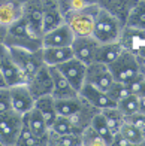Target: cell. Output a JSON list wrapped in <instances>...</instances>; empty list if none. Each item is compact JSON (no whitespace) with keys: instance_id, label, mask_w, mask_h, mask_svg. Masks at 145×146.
<instances>
[{"instance_id":"cell-11","label":"cell","mask_w":145,"mask_h":146,"mask_svg":"<svg viewBox=\"0 0 145 146\" xmlns=\"http://www.w3.org/2000/svg\"><path fill=\"white\" fill-rule=\"evenodd\" d=\"M99 45L100 43H99L91 35L90 36H75L70 48L74 51L75 58L81 60L85 64H90V63L94 61Z\"/></svg>"},{"instance_id":"cell-13","label":"cell","mask_w":145,"mask_h":146,"mask_svg":"<svg viewBox=\"0 0 145 146\" xmlns=\"http://www.w3.org/2000/svg\"><path fill=\"white\" fill-rule=\"evenodd\" d=\"M80 96L85 102H88L91 106H94L97 110H103V109L117 106V103L106 94V91L99 90V88L93 87L91 84H87V82H84V85L81 87Z\"/></svg>"},{"instance_id":"cell-32","label":"cell","mask_w":145,"mask_h":146,"mask_svg":"<svg viewBox=\"0 0 145 146\" xmlns=\"http://www.w3.org/2000/svg\"><path fill=\"white\" fill-rule=\"evenodd\" d=\"M117 108L121 110V113L124 116L139 112V102H138V96H135V94L126 96L124 98H121L120 102H117Z\"/></svg>"},{"instance_id":"cell-9","label":"cell","mask_w":145,"mask_h":146,"mask_svg":"<svg viewBox=\"0 0 145 146\" xmlns=\"http://www.w3.org/2000/svg\"><path fill=\"white\" fill-rule=\"evenodd\" d=\"M25 85L30 90L31 96L35 97V100L42 96H49L52 92V75L49 66L43 64L30 79H27Z\"/></svg>"},{"instance_id":"cell-28","label":"cell","mask_w":145,"mask_h":146,"mask_svg":"<svg viewBox=\"0 0 145 146\" xmlns=\"http://www.w3.org/2000/svg\"><path fill=\"white\" fill-rule=\"evenodd\" d=\"M90 125L97 131V134L105 140L106 146H111V142H112L114 133L111 131L109 125H108V122H106V119H105V116L102 115V112H100V110H99L97 113L93 116V119H91V124H90Z\"/></svg>"},{"instance_id":"cell-7","label":"cell","mask_w":145,"mask_h":146,"mask_svg":"<svg viewBox=\"0 0 145 146\" xmlns=\"http://www.w3.org/2000/svg\"><path fill=\"white\" fill-rule=\"evenodd\" d=\"M0 72L5 78L8 87H14V85L25 84V78L15 64L14 58H12L9 48L5 43L0 45Z\"/></svg>"},{"instance_id":"cell-24","label":"cell","mask_w":145,"mask_h":146,"mask_svg":"<svg viewBox=\"0 0 145 146\" xmlns=\"http://www.w3.org/2000/svg\"><path fill=\"white\" fill-rule=\"evenodd\" d=\"M21 15H23V5L14 3L11 0L0 3V24L5 25V27H9Z\"/></svg>"},{"instance_id":"cell-30","label":"cell","mask_w":145,"mask_h":146,"mask_svg":"<svg viewBox=\"0 0 145 146\" xmlns=\"http://www.w3.org/2000/svg\"><path fill=\"white\" fill-rule=\"evenodd\" d=\"M48 146H82L81 134H51L48 137Z\"/></svg>"},{"instance_id":"cell-25","label":"cell","mask_w":145,"mask_h":146,"mask_svg":"<svg viewBox=\"0 0 145 146\" xmlns=\"http://www.w3.org/2000/svg\"><path fill=\"white\" fill-rule=\"evenodd\" d=\"M84 106V98L81 96L72 97V98H58L55 100V109L57 113L61 116H74L81 110Z\"/></svg>"},{"instance_id":"cell-40","label":"cell","mask_w":145,"mask_h":146,"mask_svg":"<svg viewBox=\"0 0 145 146\" xmlns=\"http://www.w3.org/2000/svg\"><path fill=\"white\" fill-rule=\"evenodd\" d=\"M138 102H139V112L145 113V92L141 96H138Z\"/></svg>"},{"instance_id":"cell-43","label":"cell","mask_w":145,"mask_h":146,"mask_svg":"<svg viewBox=\"0 0 145 146\" xmlns=\"http://www.w3.org/2000/svg\"><path fill=\"white\" fill-rule=\"evenodd\" d=\"M5 87H8V84H6L5 78H3V75H2V72H0V88H5Z\"/></svg>"},{"instance_id":"cell-6","label":"cell","mask_w":145,"mask_h":146,"mask_svg":"<svg viewBox=\"0 0 145 146\" xmlns=\"http://www.w3.org/2000/svg\"><path fill=\"white\" fill-rule=\"evenodd\" d=\"M23 124V115L14 109L0 115V142L2 146H15L19 128Z\"/></svg>"},{"instance_id":"cell-31","label":"cell","mask_w":145,"mask_h":146,"mask_svg":"<svg viewBox=\"0 0 145 146\" xmlns=\"http://www.w3.org/2000/svg\"><path fill=\"white\" fill-rule=\"evenodd\" d=\"M120 133L132 143V146H144L145 145V134L139 128H136L133 124L126 121L123 124Z\"/></svg>"},{"instance_id":"cell-33","label":"cell","mask_w":145,"mask_h":146,"mask_svg":"<svg viewBox=\"0 0 145 146\" xmlns=\"http://www.w3.org/2000/svg\"><path fill=\"white\" fill-rule=\"evenodd\" d=\"M81 142H82V146H106L105 140L97 134V131L88 125L85 127L81 133Z\"/></svg>"},{"instance_id":"cell-20","label":"cell","mask_w":145,"mask_h":146,"mask_svg":"<svg viewBox=\"0 0 145 146\" xmlns=\"http://www.w3.org/2000/svg\"><path fill=\"white\" fill-rule=\"evenodd\" d=\"M27 116V121H29V125L30 128L33 130V133L41 137L42 140L45 142V145L48 146V137H49V127L47 121H45V118L42 116V113L39 112L36 108H33L29 113H25Z\"/></svg>"},{"instance_id":"cell-46","label":"cell","mask_w":145,"mask_h":146,"mask_svg":"<svg viewBox=\"0 0 145 146\" xmlns=\"http://www.w3.org/2000/svg\"><path fill=\"white\" fill-rule=\"evenodd\" d=\"M3 2H6V0H0V3H3Z\"/></svg>"},{"instance_id":"cell-2","label":"cell","mask_w":145,"mask_h":146,"mask_svg":"<svg viewBox=\"0 0 145 146\" xmlns=\"http://www.w3.org/2000/svg\"><path fill=\"white\" fill-rule=\"evenodd\" d=\"M123 29L124 23H121L115 15L99 6L94 15V25H93V33H91V36L99 43H109L120 40Z\"/></svg>"},{"instance_id":"cell-10","label":"cell","mask_w":145,"mask_h":146,"mask_svg":"<svg viewBox=\"0 0 145 146\" xmlns=\"http://www.w3.org/2000/svg\"><path fill=\"white\" fill-rule=\"evenodd\" d=\"M57 69L66 76V79L70 82L72 87H74L78 92H80L81 87H82L84 82H85V72H87V64L82 63L81 60L72 57V58L67 60V61L58 64Z\"/></svg>"},{"instance_id":"cell-42","label":"cell","mask_w":145,"mask_h":146,"mask_svg":"<svg viewBox=\"0 0 145 146\" xmlns=\"http://www.w3.org/2000/svg\"><path fill=\"white\" fill-rule=\"evenodd\" d=\"M138 57V55H136ZM138 61H139V70L141 73L145 76V58H141V57H138Z\"/></svg>"},{"instance_id":"cell-26","label":"cell","mask_w":145,"mask_h":146,"mask_svg":"<svg viewBox=\"0 0 145 146\" xmlns=\"http://www.w3.org/2000/svg\"><path fill=\"white\" fill-rule=\"evenodd\" d=\"M49 133H51V134H72V133H78V134H81L82 130L74 122V119H72V118L58 115L57 119L54 121V124L49 127Z\"/></svg>"},{"instance_id":"cell-1","label":"cell","mask_w":145,"mask_h":146,"mask_svg":"<svg viewBox=\"0 0 145 146\" xmlns=\"http://www.w3.org/2000/svg\"><path fill=\"white\" fill-rule=\"evenodd\" d=\"M6 46H17V48H24L30 51H39L42 49V36L30 27L27 19L21 15L15 23H12L8 31H6L5 39Z\"/></svg>"},{"instance_id":"cell-27","label":"cell","mask_w":145,"mask_h":146,"mask_svg":"<svg viewBox=\"0 0 145 146\" xmlns=\"http://www.w3.org/2000/svg\"><path fill=\"white\" fill-rule=\"evenodd\" d=\"M126 25L145 30V0H138V3L132 8L126 19Z\"/></svg>"},{"instance_id":"cell-16","label":"cell","mask_w":145,"mask_h":146,"mask_svg":"<svg viewBox=\"0 0 145 146\" xmlns=\"http://www.w3.org/2000/svg\"><path fill=\"white\" fill-rule=\"evenodd\" d=\"M75 39V35L69 25L63 23L61 25L52 29L42 36V46H70Z\"/></svg>"},{"instance_id":"cell-22","label":"cell","mask_w":145,"mask_h":146,"mask_svg":"<svg viewBox=\"0 0 145 146\" xmlns=\"http://www.w3.org/2000/svg\"><path fill=\"white\" fill-rule=\"evenodd\" d=\"M124 51V46L120 40L117 42H109V43H100L96 52L94 61H100L105 64H111L114 60Z\"/></svg>"},{"instance_id":"cell-8","label":"cell","mask_w":145,"mask_h":146,"mask_svg":"<svg viewBox=\"0 0 145 146\" xmlns=\"http://www.w3.org/2000/svg\"><path fill=\"white\" fill-rule=\"evenodd\" d=\"M85 82L91 84L93 87L106 91L111 84L114 82V76L111 73L108 64L100 61H93L87 64V72H85Z\"/></svg>"},{"instance_id":"cell-41","label":"cell","mask_w":145,"mask_h":146,"mask_svg":"<svg viewBox=\"0 0 145 146\" xmlns=\"http://www.w3.org/2000/svg\"><path fill=\"white\" fill-rule=\"evenodd\" d=\"M6 31H8V27L0 24V45L5 43V39H6Z\"/></svg>"},{"instance_id":"cell-15","label":"cell","mask_w":145,"mask_h":146,"mask_svg":"<svg viewBox=\"0 0 145 146\" xmlns=\"http://www.w3.org/2000/svg\"><path fill=\"white\" fill-rule=\"evenodd\" d=\"M23 15L37 35L43 36V6L42 0H27L23 5Z\"/></svg>"},{"instance_id":"cell-34","label":"cell","mask_w":145,"mask_h":146,"mask_svg":"<svg viewBox=\"0 0 145 146\" xmlns=\"http://www.w3.org/2000/svg\"><path fill=\"white\" fill-rule=\"evenodd\" d=\"M55 2L60 6L63 14L87 8V6H91V5H97V0H55Z\"/></svg>"},{"instance_id":"cell-29","label":"cell","mask_w":145,"mask_h":146,"mask_svg":"<svg viewBox=\"0 0 145 146\" xmlns=\"http://www.w3.org/2000/svg\"><path fill=\"white\" fill-rule=\"evenodd\" d=\"M100 112H102V115L105 116V119H106L109 128H111V131H112L114 134L121 130L123 124L126 122V116L121 113V110L118 109L117 106H114V108H108V109H103Z\"/></svg>"},{"instance_id":"cell-17","label":"cell","mask_w":145,"mask_h":146,"mask_svg":"<svg viewBox=\"0 0 145 146\" xmlns=\"http://www.w3.org/2000/svg\"><path fill=\"white\" fill-rule=\"evenodd\" d=\"M43 6V33L58 27L64 23L63 12L55 0H42Z\"/></svg>"},{"instance_id":"cell-47","label":"cell","mask_w":145,"mask_h":146,"mask_svg":"<svg viewBox=\"0 0 145 146\" xmlns=\"http://www.w3.org/2000/svg\"><path fill=\"white\" fill-rule=\"evenodd\" d=\"M0 146H2V142H0Z\"/></svg>"},{"instance_id":"cell-39","label":"cell","mask_w":145,"mask_h":146,"mask_svg":"<svg viewBox=\"0 0 145 146\" xmlns=\"http://www.w3.org/2000/svg\"><path fill=\"white\" fill-rule=\"evenodd\" d=\"M111 146H132V143L124 137L120 131L115 133L112 136V142H111Z\"/></svg>"},{"instance_id":"cell-36","label":"cell","mask_w":145,"mask_h":146,"mask_svg":"<svg viewBox=\"0 0 145 146\" xmlns=\"http://www.w3.org/2000/svg\"><path fill=\"white\" fill-rule=\"evenodd\" d=\"M144 82H145V76L142 75V73L139 72L135 78H132L130 81L127 82V87L130 90L132 94L135 96H141L144 92Z\"/></svg>"},{"instance_id":"cell-4","label":"cell","mask_w":145,"mask_h":146,"mask_svg":"<svg viewBox=\"0 0 145 146\" xmlns=\"http://www.w3.org/2000/svg\"><path fill=\"white\" fill-rule=\"evenodd\" d=\"M8 48H9V52H11L12 58H14L15 64L24 75L25 82L45 64L43 58H42V49L30 51V49H24V48H17V46H8Z\"/></svg>"},{"instance_id":"cell-19","label":"cell","mask_w":145,"mask_h":146,"mask_svg":"<svg viewBox=\"0 0 145 146\" xmlns=\"http://www.w3.org/2000/svg\"><path fill=\"white\" fill-rule=\"evenodd\" d=\"M74 57V51L70 46H43L42 48V58L47 66H57L69 58Z\"/></svg>"},{"instance_id":"cell-38","label":"cell","mask_w":145,"mask_h":146,"mask_svg":"<svg viewBox=\"0 0 145 146\" xmlns=\"http://www.w3.org/2000/svg\"><path fill=\"white\" fill-rule=\"evenodd\" d=\"M126 121L130 122V124H133L136 128H139L145 134V113H144V112H136V113L127 115Z\"/></svg>"},{"instance_id":"cell-12","label":"cell","mask_w":145,"mask_h":146,"mask_svg":"<svg viewBox=\"0 0 145 146\" xmlns=\"http://www.w3.org/2000/svg\"><path fill=\"white\" fill-rule=\"evenodd\" d=\"M9 92H11L12 109L18 112V113L25 115L35 108V97L31 96V92L25 84L9 87Z\"/></svg>"},{"instance_id":"cell-45","label":"cell","mask_w":145,"mask_h":146,"mask_svg":"<svg viewBox=\"0 0 145 146\" xmlns=\"http://www.w3.org/2000/svg\"><path fill=\"white\" fill-rule=\"evenodd\" d=\"M144 92H145V82H144ZM144 92H142V94H144Z\"/></svg>"},{"instance_id":"cell-14","label":"cell","mask_w":145,"mask_h":146,"mask_svg":"<svg viewBox=\"0 0 145 146\" xmlns=\"http://www.w3.org/2000/svg\"><path fill=\"white\" fill-rule=\"evenodd\" d=\"M51 69V75H52V92L51 96L58 100V98H72V97H78V92L74 87L70 85V82L66 79V76L58 70L55 66H49Z\"/></svg>"},{"instance_id":"cell-21","label":"cell","mask_w":145,"mask_h":146,"mask_svg":"<svg viewBox=\"0 0 145 146\" xmlns=\"http://www.w3.org/2000/svg\"><path fill=\"white\" fill-rule=\"evenodd\" d=\"M35 108L41 112L42 116L45 118L48 127H51L54 121L57 119L58 113H57V109H55V98L49 96H42V97H37L35 100Z\"/></svg>"},{"instance_id":"cell-37","label":"cell","mask_w":145,"mask_h":146,"mask_svg":"<svg viewBox=\"0 0 145 146\" xmlns=\"http://www.w3.org/2000/svg\"><path fill=\"white\" fill-rule=\"evenodd\" d=\"M12 110V102H11V92L9 87L0 88V115Z\"/></svg>"},{"instance_id":"cell-44","label":"cell","mask_w":145,"mask_h":146,"mask_svg":"<svg viewBox=\"0 0 145 146\" xmlns=\"http://www.w3.org/2000/svg\"><path fill=\"white\" fill-rule=\"evenodd\" d=\"M11 2H14V3H18V5H24L27 0H11Z\"/></svg>"},{"instance_id":"cell-35","label":"cell","mask_w":145,"mask_h":146,"mask_svg":"<svg viewBox=\"0 0 145 146\" xmlns=\"http://www.w3.org/2000/svg\"><path fill=\"white\" fill-rule=\"evenodd\" d=\"M106 94L117 103V102H120L121 98H124L126 96L132 94V92H130V90L127 87V84L120 82V81H114L112 84H111V87L106 90Z\"/></svg>"},{"instance_id":"cell-18","label":"cell","mask_w":145,"mask_h":146,"mask_svg":"<svg viewBox=\"0 0 145 146\" xmlns=\"http://www.w3.org/2000/svg\"><path fill=\"white\" fill-rule=\"evenodd\" d=\"M136 3H138V0H97V5L100 8L115 15L121 23H124V25H126L129 12Z\"/></svg>"},{"instance_id":"cell-23","label":"cell","mask_w":145,"mask_h":146,"mask_svg":"<svg viewBox=\"0 0 145 146\" xmlns=\"http://www.w3.org/2000/svg\"><path fill=\"white\" fill-rule=\"evenodd\" d=\"M15 146H47L41 137H37L33 133L25 115H23V124H21V128H19Z\"/></svg>"},{"instance_id":"cell-5","label":"cell","mask_w":145,"mask_h":146,"mask_svg":"<svg viewBox=\"0 0 145 146\" xmlns=\"http://www.w3.org/2000/svg\"><path fill=\"white\" fill-rule=\"evenodd\" d=\"M108 67L114 76V81H120L127 84L132 78H135L139 73V61L135 52L129 49H124L120 55H118Z\"/></svg>"},{"instance_id":"cell-3","label":"cell","mask_w":145,"mask_h":146,"mask_svg":"<svg viewBox=\"0 0 145 146\" xmlns=\"http://www.w3.org/2000/svg\"><path fill=\"white\" fill-rule=\"evenodd\" d=\"M99 9V5H91L87 8L70 11L63 14L64 23L69 25L75 36H90L93 33L94 25V15Z\"/></svg>"}]
</instances>
